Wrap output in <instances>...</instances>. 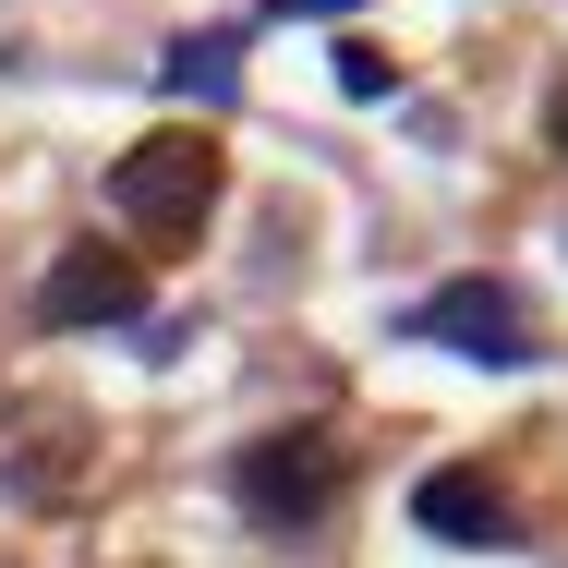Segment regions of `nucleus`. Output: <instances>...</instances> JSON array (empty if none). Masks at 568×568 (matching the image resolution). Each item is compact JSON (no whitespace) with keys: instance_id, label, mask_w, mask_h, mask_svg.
Returning <instances> with one entry per match:
<instances>
[{"instance_id":"obj_6","label":"nucleus","mask_w":568,"mask_h":568,"mask_svg":"<svg viewBox=\"0 0 568 568\" xmlns=\"http://www.w3.org/2000/svg\"><path fill=\"white\" fill-rule=\"evenodd\" d=\"M412 520L448 532V545H508V532H520V508H508L496 471H424V484H412Z\"/></svg>"},{"instance_id":"obj_5","label":"nucleus","mask_w":568,"mask_h":568,"mask_svg":"<svg viewBox=\"0 0 568 568\" xmlns=\"http://www.w3.org/2000/svg\"><path fill=\"white\" fill-rule=\"evenodd\" d=\"M133 315H145V266H121L110 242L49 254V278H37V327H49V339H73V327H133Z\"/></svg>"},{"instance_id":"obj_4","label":"nucleus","mask_w":568,"mask_h":568,"mask_svg":"<svg viewBox=\"0 0 568 568\" xmlns=\"http://www.w3.org/2000/svg\"><path fill=\"white\" fill-rule=\"evenodd\" d=\"M399 327H412V339H436V351H471V363H496V375L545 363L532 315H520V291H496V278H448V291H424Z\"/></svg>"},{"instance_id":"obj_8","label":"nucleus","mask_w":568,"mask_h":568,"mask_svg":"<svg viewBox=\"0 0 568 568\" xmlns=\"http://www.w3.org/2000/svg\"><path fill=\"white\" fill-rule=\"evenodd\" d=\"M339 85H351V98H387V85H399V61H387V49H363V37H351V49H339Z\"/></svg>"},{"instance_id":"obj_2","label":"nucleus","mask_w":568,"mask_h":568,"mask_svg":"<svg viewBox=\"0 0 568 568\" xmlns=\"http://www.w3.org/2000/svg\"><path fill=\"white\" fill-rule=\"evenodd\" d=\"M339 496H351L339 436H254V448L230 459V508H242L254 532H315Z\"/></svg>"},{"instance_id":"obj_9","label":"nucleus","mask_w":568,"mask_h":568,"mask_svg":"<svg viewBox=\"0 0 568 568\" xmlns=\"http://www.w3.org/2000/svg\"><path fill=\"white\" fill-rule=\"evenodd\" d=\"M278 24H339V12H363V0H266Z\"/></svg>"},{"instance_id":"obj_7","label":"nucleus","mask_w":568,"mask_h":568,"mask_svg":"<svg viewBox=\"0 0 568 568\" xmlns=\"http://www.w3.org/2000/svg\"><path fill=\"white\" fill-rule=\"evenodd\" d=\"M158 85H170V98H206V110H230V98H242V24H219V37H182Z\"/></svg>"},{"instance_id":"obj_1","label":"nucleus","mask_w":568,"mask_h":568,"mask_svg":"<svg viewBox=\"0 0 568 568\" xmlns=\"http://www.w3.org/2000/svg\"><path fill=\"white\" fill-rule=\"evenodd\" d=\"M98 194H110V230H133L145 254H182L194 230L219 219V133L206 121H170V133L121 145L98 170Z\"/></svg>"},{"instance_id":"obj_3","label":"nucleus","mask_w":568,"mask_h":568,"mask_svg":"<svg viewBox=\"0 0 568 568\" xmlns=\"http://www.w3.org/2000/svg\"><path fill=\"white\" fill-rule=\"evenodd\" d=\"M0 484H12V508H73L98 484V424L73 399H12L0 412Z\"/></svg>"},{"instance_id":"obj_10","label":"nucleus","mask_w":568,"mask_h":568,"mask_svg":"<svg viewBox=\"0 0 568 568\" xmlns=\"http://www.w3.org/2000/svg\"><path fill=\"white\" fill-rule=\"evenodd\" d=\"M545 145H557V158H568V73H557V85H545Z\"/></svg>"}]
</instances>
